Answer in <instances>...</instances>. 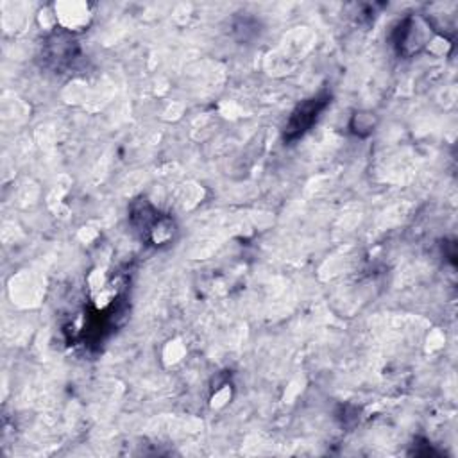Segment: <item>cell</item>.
Returning a JSON list of instances; mask_svg holds the SVG:
<instances>
[{
  "label": "cell",
  "instance_id": "obj_1",
  "mask_svg": "<svg viewBox=\"0 0 458 458\" xmlns=\"http://www.w3.org/2000/svg\"><path fill=\"white\" fill-rule=\"evenodd\" d=\"M428 43V25L420 18L403 20L394 32V45L401 55H411Z\"/></svg>",
  "mask_w": 458,
  "mask_h": 458
},
{
  "label": "cell",
  "instance_id": "obj_2",
  "mask_svg": "<svg viewBox=\"0 0 458 458\" xmlns=\"http://www.w3.org/2000/svg\"><path fill=\"white\" fill-rule=\"evenodd\" d=\"M329 95H317L313 98L304 100L301 106H297V109L292 113L286 129H284V138L293 140L297 136H301L302 132H306L311 123L317 120V116L326 109V106L329 104Z\"/></svg>",
  "mask_w": 458,
  "mask_h": 458
}]
</instances>
